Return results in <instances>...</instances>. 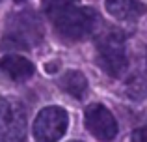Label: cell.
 <instances>
[{
    "mask_svg": "<svg viewBox=\"0 0 147 142\" xmlns=\"http://www.w3.org/2000/svg\"><path fill=\"white\" fill-rule=\"evenodd\" d=\"M43 11L65 41H80L102 24V19L91 7H82L76 0H43Z\"/></svg>",
    "mask_w": 147,
    "mask_h": 142,
    "instance_id": "cell-1",
    "label": "cell"
},
{
    "mask_svg": "<svg viewBox=\"0 0 147 142\" xmlns=\"http://www.w3.org/2000/svg\"><path fill=\"white\" fill-rule=\"evenodd\" d=\"M99 28L100 32L97 36V41H95L97 64L104 73L117 79L129 67V58H127V49H125V34L119 28L104 26V22Z\"/></svg>",
    "mask_w": 147,
    "mask_h": 142,
    "instance_id": "cell-2",
    "label": "cell"
},
{
    "mask_svg": "<svg viewBox=\"0 0 147 142\" xmlns=\"http://www.w3.org/2000/svg\"><path fill=\"white\" fill-rule=\"evenodd\" d=\"M43 41V26L37 13L22 10L6 21L4 45L11 49H32Z\"/></svg>",
    "mask_w": 147,
    "mask_h": 142,
    "instance_id": "cell-3",
    "label": "cell"
},
{
    "mask_svg": "<svg viewBox=\"0 0 147 142\" xmlns=\"http://www.w3.org/2000/svg\"><path fill=\"white\" fill-rule=\"evenodd\" d=\"M28 116L21 101L13 97L0 99V142H24Z\"/></svg>",
    "mask_w": 147,
    "mask_h": 142,
    "instance_id": "cell-4",
    "label": "cell"
},
{
    "mask_svg": "<svg viewBox=\"0 0 147 142\" xmlns=\"http://www.w3.org/2000/svg\"><path fill=\"white\" fill-rule=\"evenodd\" d=\"M69 116L61 107H45L34 122V137L37 142H58L67 131Z\"/></svg>",
    "mask_w": 147,
    "mask_h": 142,
    "instance_id": "cell-5",
    "label": "cell"
},
{
    "mask_svg": "<svg viewBox=\"0 0 147 142\" xmlns=\"http://www.w3.org/2000/svg\"><path fill=\"white\" fill-rule=\"evenodd\" d=\"M84 124L86 129L99 140H114L117 135V122L114 114L100 103H93L84 112Z\"/></svg>",
    "mask_w": 147,
    "mask_h": 142,
    "instance_id": "cell-6",
    "label": "cell"
},
{
    "mask_svg": "<svg viewBox=\"0 0 147 142\" xmlns=\"http://www.w3.org/2000/svg\"><path fill=\"white\" fill-rule=\"evenodd\" d=\"M34 71H36V66L24 56L6 54L0 58V73L7 79L15 80V82H22V80L30 79Z\"/></svg>",
    "mask_w": 147,
    "mask_h": 142,
    "instance_id": "cell-7",
    "label": "cell"
},
{
    "mask_svg": "<svg viewBox=\"0 0 147 142\" xmlns=\"http://www.w3.org/2000/svg\"><path fill=\"white\" fill-rule=\"evenodd\" d=\"M104 6L117 21H136L147 11V6L140 0H106Z\"/></svg>",
    "mask_w": 147,
    "mask_h": 142,
    "instance_id": "cell-8",
    "label": "cell"
},
{
    "mask_svg": "<svg viewBox=\"0 0 147 142\" xmlns=\"http://www.w3.org/2000/svg\"><path fill=\"white\" fill-rule=\"evenodd\" d=\"M60 88L65 92V94L73 95L75 99H84L88 92V79L84 77V73L80 71H67L60 77L58 80Z\"/></svg>",
    "mask_w": 147,
    "mask_h": 142,
    "instance_id": "cell-9",
    "label": "cell"
},
{
    "mask_svg": "<svg viewBox=\"0 0 147 142\" xmlns=\"http://www.w3.org/2000/svg\"><path fill=\"white\" fill-rule=\"evenodd\" d=\"M132 142H147V125L144 127H138L132 133Z\"/></svg>",
    "mask_w": 147,
    "mask_h": 142,
    "instance_id": "cell-10",
    "label": "cell"
},
{
    "mask_svg": "<svg viewBox=\"0 0 147 142\" xmlns=\"http://www.w3.org/2000/svg\"><path fill=\"white\" fill-rule=\"evenodd\" d=\"M15 2H17V4H21V2H24V0H15Z\"/></svg>",
    "mask_w": 147,
    "mask_h": 142,
    "instance_id": "cell-11",
    "label": "cell"
},
{
    "mask_svg": "<svg viewBox=\"0 0 147 142\" xmlns=\"http://www.w3.org/2000/svg\"><path fill=\"white\" fill-rule=\"evenodd\" d=\"M71 142H80V140H71Z\"/></svg>",
    "mask_w": 147,
    "mask_h": 142,
    "instance_id": "cell-12",
    "label": "cell"
}]
</instances>
